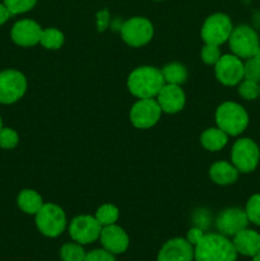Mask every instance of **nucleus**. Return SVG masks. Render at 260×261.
<instances>
[{
	"mask_svg": "<svg viewBox=\"0 0 260 261\" xmlns=\"http://www.w3.org/2000/svg\"><path fill=\"white\" fill-rule=\"evenodd\" d=\"M232 240L222 233L204 234L194 246V261H237Z\"/></svg>",
	"mask_w": 260,
	"mask_h": 261,
	"instance_id": "f257e3e1",
	"label": "nucleus"
},
{
	"mask_svg": "<svg viewBox=\"0 0 260 261\" xmlns=\"http://www.w3.org/2000/svg\"><path fill=\"white\" fill-rule=\"evenodd\" d=\"M165 86L161 69L154 66H139L127 76V89L137 98H155Z\"/></svg>",
	"mask_w": 260,
	"mask_h": 261,
	"instance_id": "f03ea898",
	"label": "nucleus"
},
{
	"mask_svg": "<svg viewBox=\"0 0 260 261\" xmlns=\"http://www.w3.org/2000/svg\"><path fill=\"white\" fill-rule=\"evenodd\" d=\"M217 126L228 137H239L247 129L250 117L244 106L233 101H226L216 111Z\"/></svg>",
	"mask_w": 260,
	"mask_h": 261,
	"instance_id": "7ed1b4c3",
	"label": "nucleus"
},
{
	"mask_svg": "<svg viewBox=\"0 0 260 261\" xmlns=\"http://www.w3.org/2000/svg\"><path fill=\"white\" fill-rule=\"evenodd\" d=\"M35 222L38 231L50 239L60 236L68 224L65 212L54 203L43 204L42 208L35 214Z\"/></svg>",
	"mask_w": 260,
	"mask_h": 261,
	"instance_id": "20e7f679",
	"label": "nucleus"
},
{
	"mask_svg": "<svg viewBox=\"0 0 260 261\" xmlns=\"http://www.w3.org/2000/svg\"><path fill=\"white\" fill-rule=\"evenodd\" d=\"M231 161L240 173L252 172L260 162L259 145L250 138H240L232 145Z\"/></svg>",
	"mask_w": 260,
	"mask_h": 261,
	"instance_id": "39448f33",
	"label": "nucleus"
},
{
	"mask_svg": "<svg viewBox=\"0 0 260 261\" xmlns=\"http://www.w3.org/2000/svg\"><path fill=\"white\" fill-rule=\"evenodd\" d=\"M232 30L233 24L228 15L224 13H214L204 20L200 35L204 43L221 46L228 41Z\"/></svg>",
	"mask_w": 260,
	"mask_h": 261,
	"instance_id": "423d86ee",
	"label": "nucleus"
},
{
	"mask_svg": "<svg viewBox=\"0 0 260 261\" xmlns=\"http://www.w3.org/2000/svg\"><path fill=\"white\" fill-rule=\"evenodd\" d=\"M228 43L233 55L240 59H250L259 48L260 40L254 28L247 24H240L232 30Z\"/></svg>",
	"mask_w": 260,
	"mask_h": 261,
	"instance_id": "0eeeda50",
	"label": "nucleus"
},
{
	"mask_svg": "<svg viewBox=\"0 0 260 261\" xmlns=\"http://www.w3.org/2000/svg\"><path fill=\"white\" fill-rule=\"evenodd\" d=\"M121 38L132 47H142L150 42L154 33L152 22L144 17H133L120 28Z\"/></svg>",
	"mask_w": 260,
	"mask_h": 261,
	"instance_id": "6e6552de",
	"label": "nucleus"
},
{
	"mask_svg": "<svg viewBox=\"0 0 260 261\" xmlns=\"http://www.w3.org/2000/svg\"><path fill=\"white\" fill-rule=\"evenodd\" d=\"M27 91L24 74L14 69L0 71V103L12 105L22 98Z\"/></svg>",
	"mask_w": 260,
	"mask_h": 261,
	"instance_id": "1a4fd4ad",
	"label": "nucleus"
},
{
	"mask_svg": "<svg viewBox=\"0 0 260 261\" xmlns=\"http://www.w3.org/2000/svg\"><path fill=\"white\" fill-rule=\"evenodd\" d=\"M162 110L154 98L138 99L130 110V121L137 129H150L161 119Z\"/></svg>",
	"mask_w": 260,
	"mask_h": 261,
	"instance_id": "9d476101",
	"label": "nucleus"
},
{
	"mask_svg": "<svg viewBox=\"0 0 260 261\" xmlns=\"http://www.w3.org/2000/svg\"><path fill=\"white\" fill-rule=\"evenodd\" d=\"M102 226L98 223L94 216L82 214L75 217L69 224V234L74 242L81 245L93 244L99 240Z\"/></svg>",
	"mask_w": 260,
	"mask_h": 261,
	"instance_id": "9b49d317",
	"label": "nucleus"
},
{
	"mask_svg": "<svg viewBox=\"0 0 260 261\" xmlns=\"http://www.w3.org/2000/svg\"><path fill=\"white\" fill-rule=\"evenodd\" d=\"M214 71L218 82L223 86H239L244 79V61L233 54H226L216 63Z\"/></svg>",
	"mask_w": 260,
	"mask_h": 261,
	"instance_id": "f8f14e48",
	"label": "nucleus"
},
{
	"mask_svg": "<svg viewBox=\"0 0 260 261\" xmlns=\"http://www.w3.org/2000/svg\"><path fill=\"white\" fill-rule=\"evenodd\" d=\"M249 223L246 212L241 208L224 209L216 219V227L218 232L227 237H233L240 231L247 228Z\"/></svg>",
	"mask_w": 260,
	"mask_h": 261,
	"instance_id": "ddd939ff",
	"label": "nucleus"
},
{
	"mask_svg": "<svg viewBox=\"0 0 260 261\" xmlns=\"http://www.w3.org/2000/svg\"><path fill=\"white\" fill-rule=\"evenodd\" d=\"M157 261H194V246L183 237L168 240L158 251Z\"/></svg>",
	"mask_w": 260,
	"mask_h": 261,
	"instance_id": "4468645a",
	"label": "nucleus"
},
{
	"mask_svg": "<svg viewBox=\"0 0 260 261\" xmlns=\"http://www.w3.org/2000/svg\"><path fill=\"white\" fill-rule=\"evenodd\" d=\"M99 241L102 247L114 255L124 254L127 250L130 244L129 236L124 228L117 224H110V226L102 227Z\"/></svg>",
	"mask_w": 260,
	"mask_h": 261,
	"instance_id": "2eb2a0df",
	"label": "nucleus"
},
{
	"mask_svg": "<svg viewBox=\"0 0 260 261\" xmlns=\"http://www.w3.org/2000/svg\"><path fill=\"white\" fill-rule=\"evenodd\" d=\"M42 28L36 20L22 19L18 20L12 28V40L22 47H31L40 43Z\"/></svg>",
	"mask_w": 260,
	"mask_h": 261,
	"instance_id": "dca6fc26",
	"label": "nucleus"
},
{
	"mask_svg": "<svg viewBox=\"0 0 260 261\" xmlns=\"http://www.w3.org/2000/svg\"><path fill=\"white\" fill-rule=\"evenodd\" d=\"M162 112L166 114H177L184 109L186 102V96L180 86L177 84H167L162 87L160 93L155 97Z\"/></svg>",
	"mask_w": 260,
	"mask_h": 261,
	"instance_id": "f3484780",
	"label": "nucleus"
},
{
	"mask_svg": "<svg viewBox=\"0 0 260 261\" xmlns=\"http://www.w3.org/2000/svg\"><path fill=\"white\" fill-rule=\"evenodd\" d=\"M237 254L252 257L260 252V233L255 229L245 228L232 237Z\"/></svg>",
	"mask_w": 260,
	"mask_h": 261,
	"instance_id": "a211bd4d",
	"label": "nucleus"
},
{
	"mask_svg": "<svg viewBox=\"0 0 260 261\" xmlns=\"http://www.w3.org/2000/svg\"><path fill=\"white\" fill-rule=\"evenodd\" d=\"M239 170L232 165V162L227 161H218L209 168V177L217 185H232L239 180Z\"/></svg>",
	"mask_w": 260,
	"mask_h": 261,
	"instance_id": "6ab92c4d",
	"label": "nucleus"
},
{
	"mask_svg": "<svg viewBox=\"0 0 260 261\" xmlns=\"http://www.w3.org/2000/svg\"><path fill=\"white\" fill-rule=\"evenodd\" d=\"M200 143L206 150L218 152L222 148L226 147L228 143V135L223 130L217 127H208L200 135Z\"/></svg>",
	"mask_w": 260,
	"mask_h": 261,
	"instance_id": "aec40b11",
	"label": "nucleus"
},
{
	"mask_svg": "<svg viewBox=\"0 0 260 261\" xmlns=\"http://www.w3.org/2000/svg\"><path fill=\"white\" fill-rule=\"evenodd\" d=\"M17 204L20 211L24 212L25 214H32V216H35L42 208V205L45 203L42 200V196L37 191L31 190V189H24L18 195Z\"/></svg>",
	"mask_w": 260,
	"mask_h": 261,
	"instance_id": "412c9836",
	"label": "nucleus"
},
{
	"mask_svg": "<svg viewBox=\"0 0 260 261\" xmlns=\"http://www.w3.org/2000/svg\"><path fill=\"white\" fill-rule=\"evenodd\" d=\"M165 83L167 84H177L181 86L185 83L188 79V70L185 66L180 63H170L161 69Z\"/></svg>",
	"mask_w": 260,
	"mask_h": 261,
	"instance_id": "4be33fe9",
	"label": "nucleus"
},
{
	"mask_svg": "<svg viewBox=\"0 0 260 261\" xmlns=\"http://www.w3.org/2000/svg\"><path fill=\"white\" fill-rule=\"evenodd\" d=\"M64 41L65 37L58 28H46L41 33L40 43L47 50H59L64 45Z\"/></svg>",
	"mask_w": 260,
	"mask_h": 261,
	"instance_id": "5701e85b",
	"label": "nucleus"
},
{
	"mask_svg": "<svg viewBox=\"0 0 260 261\" xmlns=\"http://www.w3.org/2000/svg\"><path fill=\"white\" fill-rule=\"evenodd\" d=\"M119 216L120 212L117 206H115L114 204H103V205L97 209L94 218L98 221V223L102 227H106L110 226V224H116Z\"/></svg>",
	"mask_w": 260,
	"mask_h": 261,
	"instance_id": "b1692460",
	"label": "nucleus"
},
{
	"mask_svg": "<svg viewBox=\"0 0 260 261\" xmlns=\"http://www.w3.org/2000/svg\"><path fill=\"white\" fill-rule=\"evenodd\" d=\"M86 255L83 245L78 242H68L60 249V259L63 261H84Z\"/></svg>",
	"mask_w": 260,
	"mask_h": 261,
	"instance_id": "393cba45",
	"label": "nucleus"
},
{
	"mask_svg": "<svg viewBox=\"0 0 260 261\" xmlns=\"http://www.w3.org/2000/svg\"><path fill=\"white\" fill-rule=\"evenodd\" d=\"M259 89L260 83L254 81H249V79H242L239 83V92L240 97H242L246 101H254V99L259 98Z\"/></svg>",
	"mask_w": 260,
	"mask_h": 261,
	"instance_id": "a878e982",
	"label": "nucleus"
},
{
	"mask_svg": "<svg viewBox=\"0 0 260 261\" xmlns=\"http://www.w3.org/2000/svg\"><path fill=\"white\" fill-rule=\"evenodd\" d=\"M245 212L250 223L260 227V193L250 196L245 206Z\"/></svg>",
	"mask_w": 260,
	"mask_h": 261,
	"instance_id": "bb28decb",
	"label": "nucleus"
},
{
	"mask_svg": "<svg viewBox=\"0 0 260 261\" xmlns=\"http://www.w3.org/2000/svg\"><path fill=\"white\" fill-rule=\"evenodd\" d=\"M36 3L37 0H4V5L12 15L30 12L35 7Z\"/></svg>",
	"mask_w": 260,
	"mask_h": 261,
	"instance_id": "cd10ccee",
	"label": "nucleus"
},
{
	"mask_svg": "<svg viewBox=\"0 0 260 261\" xmlns=\"http://www.w3.org/2000/svg\"><path fill=\"white\" fill-rule=\"evenodd\" d=\"M19 143V135L10 127H3L0 132V148L3 149H14Z\"/></svg>",
	"mask_w": 260,
	"mask_h": 261,
	"instance_id": "c85d7f7f",
	"label": "nucleus"
},
{
	"mask_svg": "<svg viewBox=\"0 0 260 261\" xmlns=\"http://www.w3.org/2000/svg\"><path fill=\"white\" fill-rule=\"evenodd\" d=\"M200 56L201 60H203L206 65H216V63L219 60L222 54L221 50H219V46L205 43V45L203 46V48H201Z\"/></svg>",
	"mask_w": 260,
	"mask_h": 261,
	"instance_id": "c756f323",
	"label": "nucleus"
},
{
	"mask_svg": "<svg viewBox=\"0 0 260 261\" xmlns=\"http://www.w3.org/2000/svg\"><path fill=\"white\" fill-rule=\"evenodd\" d=\"M244 79L260 83V64L254 59H246L244 63Z\"/></svg>",
	"mask_w": 260,
	"mask_h": 261,
	"instance_id": "7c9ffc66",
	"label": "nucleus"
},
{
	"mask_svg": "<svg viewBox=\"0 0 260 261\" xmlns=\"http://www.w3.org/2000/svg\"><path fill=\"white\" fill-rule=\"evenodd\" d=\"M84 261H117L114 254L105 249H96L89 251L84 257Z\"/></svg>",
	"mask_w": 260,
	"mask_h": 261,
	"instance_id": "2f4dec72",
	"label": "nucleus"
},
{
	"mask_svg": "<svg viewBox=\"0 0 260 261\" xmlns=\"http://www.w3.org/2000/svg\"><path fill=\"white\" fill-rule=\"evenodd\" d=\"M204 232L203 229L199 228V227H194V228H190L188 231V234H186V240H188L189 242H190L193 246H195L196 244H198L199 241H200L201 239H203L204 236Z\"/></svg>",
	"mask_w": 260,
	"mask_h": 261,
	"instance_id": "473e14b6",
	"label": "nucleus"
},
{
	"mask_svg": "<svg viewBox=\"0 0 260 261\" xmlns=\"http://www.w3.org/2000/svg\"><path fill=\"white\" fill-rule=\"evenodd\" d=\"M97 25H98V31L106 30L107 24H109V13L106 10H102L97 14Z\"/></svg>",
	"mask_w": 260,
	"mask_h": 261,
	"instance_id": "72a5a7b5",
	"label": "nucleus"
},
{
	"mask_svg": "<svg viewBox=\"0 0 260 261\" xmlns=\"http://www.w3.org/2000/svg\"><path fill=\"white\" fill-rule=\"evenodd\" d=\"M10 17H12V14H10V12L8 10V8L4 5V3H3V4H0V25L4 24V23L7 22Z\"/></svg>",
	"mask_w": 260,
	"mask_h": 261,
	"instance_id": "f704fd0d",
	"label": "nucleus"
},
{
	"mask_svg": "<svg viewBox=\"0 0 260 261\" xmlns=\"http://www.w3.org/2000/svg\"><path fill=\"white\" fill-rule=\"evenodd\" d=\"M252 59H254L255 61H257V63L260 64V46H259V48H257V50H256V53L254 54V56H252Z\"/></svg>",
	"mask_w": 260,
	"mask_h": 261,
	"instance_id": "c9c22d12",
	"label": "nucleus"
},
{
	"mask_svg": "<svg viewBox=\"0 0 260 261\" xmlns=\"http://www.w3.org/2000/svg\"><path fill=\"white\" fill-rule=\"evenodd\" d=\"M251 261H260V252H257L256 255H254V256L251 257Z\"/></svg>",
	"mask_w": 260,
	"mask_h": 261,
	"instance_id": "e433bc0d",
	"label": "nucleus"
},
{
	"mask_svg": "<svg viewBox=\"0 0 260 261\" xmlns=\"http://www.w3.org/2000/svg\"><path fill=\"white\" fill-rule=\"evenodd\" d=\"M3 129V121H2V117H0V132H2Z\"/></svg>",
	"mask_w": 260,
	"mask_h": 261,
	"instance_id": "4c0bfd02",
	"label": "nucleus"
},
{
	"mask_svg": "<svg viewBox=\"0 0 260 261\" xmlns=\"http://www.w3.org/2000/svg\"><path fill=\"white\" fill-rule=\"evenodd\" d=\"M259 98H260V89H259Z\"/></svg>",
	"mask_w": 260,
	"mask_h": 261,
	"instance_id": "58836bf2",
	"label": "nucleus"
},
{
	"mask_svg": "<svg viewBox=\"0 0 260 261\" xmlns=\"http://www.w3.org/2000/svg\"><path fill=\"white\" fill-rule=\"evenodd\" d=\"M155 2H161V0H155Z\"/></svg>",
	"mask_w": 260,
	"mask_h": 261,
	"instance_id": "ea45409f",
	"label": "nucleus"
}]
</instances>
